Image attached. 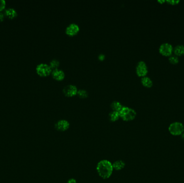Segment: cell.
I'll return each instance as SVG.
<instances>
[{
  "mask_svg": "<svg viewBox=\"0 0 184 183\" xmlns=\"http://www.w3.org/2000/svg\"><path fill=\"white\" fill-rule=\"evenodd\" d=\"M113 164L107 160L99 161L96 165V171L100 177L103 179L109 178L113 172Z\"/></svg>",
  "mask_w": 184,
  "mask_h": 183,
  "instance_id": "obj_1",
  "label": "cell"
},
{
  "mask_svg": "<svg viewBox=\"0 0 184 183\" xmlns=\"http://www.w3.org/2000/svg\"><path fill=\"white\" fill-rule=\"evenodd\" d=\"M119 113L120 118L126 121L133 120L137 116L135 109L126 106H123Z\"/></svg>",
  "mask_w": 184,
  "mask_h": 183,
  "instance_id": "obj_2",
  "label": "cell"
},
{
  "mask_svg": "<svg viewBox=\"0 0 184 183\" xmlns=\"http://www.w3.org/2000/svg\"><path fill=\"white\" fill-rule=\"evenodd\" d=\"M169 131L174 136H178L184 132V126L182 123L174 122L169 126Z\"/></svg>",
  "mask_w": 184,
  "mask_h": 183,
  "instance_id": "obj_3",
  "label": "cell"
},
{
  "mask_svg": "<svg viewBox=\"0 0 184 183\" xmlns=\"http://www.w3.org/2000/svg\"><path fill=\"white\" fill-rule=\"evenodd\" d=\"M36 70L39 76L45 77L51 74L52 69L48 64L45 63H40L36 66Z\"/></svg>",
  "mask_w": 184,
  "mask_h": 183,
  "instance_id": "obj_4",
  "label": "cell"
},
{
  "mask_svg": "<svg viewBox=\"0 0 184 183\" xmlns=\"http://www.w3.org/2000/svg\"><path fill=\"white\" fill-rule=\"evenodd\" d=\"M136 73L141 77L146 76L148 73V67L145 61L141 60L138 62L136 66Z\"/></svg>",
  "mask_w": 184,
  "mask_h": 183,
  "instance_id": "obj_5",
  "label": "cell"
},
{
  "mask_svg": "<svg viewBox=\"0 0 184 183\" xmlns=\"http://www.w3.org/2000/svg\"><path fill=\"white\" fill-rule=\"evenodd\" d=\"M174 47L169 43H164L160 45L159 47L160 53L164 56L169 57L172 55Z\"/></svg>",
  "mask_w": 184,
  "mask_h": 183,
  "instance_id": "obj_6",
  "label": "cell"
},
{
  "mask_svg": "<svg viewBox=\"0 0 184 183\" xmlns=\"http://www.w3.org/2000/svg\"><path fill=\"white\" fill-rule=\"evenodd\" d=\"M80 31V27L75 23H72L68 25L65 29V33L67 35L71 37L76 36Z\"/></svg>",
  "mask_w": 184,
  "mask_h": 183,
  "instance_id": "obj_7",
  "label": "cell"
},
{
  "mask_svg": "<svg viewBox=\"0 0 184 183\" xmlns=\"http://www.w3.org/2000/svg\"><path fill=\"white\" fill-rule=\"evenodd\" d=\"M78 88L74 84H68L65 86L63 89V93L67 97H73L77 94Z\"/></svg>",
  "mask_w": 184,
  "mask_h": 183,
  "instance_id": "obj_8",
  "label": "cell"
},
{
  "mask_svg": "<svg viewBox=\"0 0 184 183\" xmlns=\"http://www.w3.org/2000/svg\"><path fill=\"white\" fill-rule=\"evenodd\" d=\"M55 128L58 131L64 132L69 129L70 124L66 119H60L55 124Z\"/></svg>",
  "mask_w": 184,
  "mask_h": 183,
  "instance_id": "obj_9",
  "label": "cell"
},
{
  "mask_svg": "<svg viewBox=\"0 0 184 183\" xmlns=\"http://www.w3.org/2000/svg\"><path fill=\"white\" fill-rule=\"evenodd\" d=\"M52 76L54 80L57 81H62L64 79L65 77V73L62 69H58L52 70Z\"/></svg>",
  "mask_w": 184,
  "mask_h": 183,
  "instance_id": "obj_10",
  "label": "cell"
},
{
  "mask_svg": "<svg viewBox=\"0 0 184 183\" xmlns=\"http://www.w3.org/2000/svg\"><path fill=\"white\" fill-rule=\"evenodd\" d=\"M141 82L144 87L150 88L153 86V81L148 76H144L142 77Z\"/></svg>",
  "mask_w": 184,
  "mask_h": 183,
  "instance_id": "obj_11",
  "label": "cell"
},
{
  "mask_svg": "<svg viewBox=\"0 0 184 183\" xmlns=\"http://www.w3.org/2000/svg\"><path fill=\"white\" fill-rule=\"evenodd\" d=\"M112 164H113L114 170H115L116 171H120V170H122L126 167V163L122 160H118V161H115Z\"/></svg>",
  "mask_w": 184,
  "mask_h": 183,
  "instance_id": "obj_12",
  "label": "cell"
},
{
  "mask_svg": "<svg viewBox=\"0 0 184 183\" xmlns=\"http://www.w3.org/2000/svg\"><path fill=\"white\" fill-rule=\"evenodd\" d=\"M173 53L177 56H181L184 55V45H178L174 47Z\"/></svg>",
  "mask_w": 184,
  "mask_h": 183,
  "instance_id": "obj_13",
  "label": "cell"
},
{
  "mask_svg": "<svg viewBox=\"0 0 184 183\" xmlns=\"http://www.w3.org/2000/svg\"><path fill=\"white\" fill-rule=\"evenodd\" d=\"M6 16L10 18H13L17 16V13L15 9L13 8H7L5 12Z\"/></svg>",
  "mask_w": 184,
  "mask_h": 183,
  "instance_id": "obj_14",
  "label": "cell"
},
{
  "mask_svg": "<svg viewBox=\"0 0 184 183\" xmlns=\"http://www.w3.org/2000/svg\"><path fill=\"white\" fill-rule=\"evenodd\" d=\"M123 105H122L121 103L118 101H114L112 102L111 104L112 111H115L120 112Z\"/></svg>",
  "mask_w": 184,
  "mask_h": 183,
  "instance_id": "obj_15",
  "label": "cell"
},
{
  "mask_svg": "<svg viewBox=\"0 0 184 183\" xmlns=\"http://www.w3.org/2000/svg\"><path fill=\"white\" fill-rule=\"evenodd\" d=\"M109 118L110 120L113 122H115L118 120L120 118V113L119 112L115 111H111L109 113Z\"/></svg>",
  "mask_w": 184,
  "mask_h": 183,
  "instance_id": "obj_16",
  "label": "cell"
},
{
  "mask_svg": "<svg viewBox=\"0 0 184 183\" xmlns=\"http://www.w3.org/2000/svg\"><path fill=\"white\" fill-rule=\"evenodd\" d=\"M49 65H50V66L51 67V69H52V70L58 69L59 67V66H60V62L57 59H52L50 62Z\"/></svg>",
  "mask_w": 184,
  "mask_h": 183,
  "instance_id": "obj_17",
  "label": "cell"
},
{
  "mask_svg": "<svg viewBox=\"0 0 184 183\" xmlns=\"http://www.w3.org/2000/svg\"><path fill=\"white\" fill-rule=\"evenodd\" d=\"M77 95L80 98H87L88 96V92L86 89H78Z\"/></svg>",
  "mask_w": 184,
  "mask_h": 183,
  "instance_id": "obj_18",
  "label": "cell"
},
{
  "mask_svg": "<svg viewBox=\"0 0 184 183\" xmlns=\"http://www.w3.org/2000/svg\"><path fill=\"white\" fill-rule=\"evenodd\" d=\"M169 61L172 65H177L179 62V59L177 56L172 55L169 57Z\"/></svg>",
  "mask_w": 184,
  "mask_h": 183,
  "instance_id": "obj_19",
  "label": "cell"
},
{
  "mask_svg": "<svg viewBox=\"0 0 184 183\" xmlns=\"http://www.w3.org/2000/svg\"><path fill=\"white\" fill-rule=\"evenodd\" d=\"M166 2L169 5H178L180 2V1L179 0H167L166 1Z\"/></svg>",
  "mask_w": 184,
  "mask_h": 183,
  "instance_id": "obj_20",
  "label": "cell"
},
{
  "mask_svg": "<svg viewBox=\"0 0 184 183\" xmlns=\"http://www.w3.org/2000/svg\"><path fill=\"white\" fill-rule=\"evenodd\" d=\"M6 5V2L5 0H0V11H2Z\"/></svg>",
  "mask_w": 184,
  "mask_h": 183,
  "instance_id": "obj_21",
  "label": "cell"
},
{
  "mask_svg": "<svg viewBox=\"0 0 184 183\" xmlns=\"http://www.w3.org/2000/svg\"><path fill=\"white\" fill-rule=\"evenodd\" d=\"M106 58V56L103 53H100L98 55V59L100 61H103Z\"/></svg>",
  "mask_w": 184,
  "mask_h": 183,
  "instance_id": "obj_22",
  "label": "cell"
},
{
  "mask_svg": "<svg viewBox=\"0 0 184 183\" xmlns=\"http://www.w3.org/2000/svg\"><path fill=\"white\" fill-rule=\"evenodd\" d=\"M6 14L2 11H0V21H2L6 17Z\"/></svg>",
  "mask_w": 184,
  "mask_h": 183,
  "instance_id": "obj_23",
  "label": "cell"
},
{
  "mask_svg": "<svg viewBox=\"0 0 184 183\" xmlns=\"http://www.w3.org/2000/svg\"><path fill=\"white\" fill-rule=\"evenodd\" d=\"M66 183H77V181L75 179L70 178L68 180Z\"/></svg>",
  "mask_w": 184,
  "mask_h": 183,
  "instance_id": "obj_24",
  "label": "cell"
},
{
  "mask_svg": "<svg viewBox=\"0 0 184 183\" xmlns=\"http://www.w3.org/2000/svg\"><path fill=\"white\" fill-rule=\"evenodd\" d=\"M158 2L159 3H160V4L162 5V4H163V3H164L166 2V1H165V0H164V1H163V0H162V1L159 0V1H158Z\"/></svg>",
  "mask_w": 184,
  "mask_h": 183,
  "instance_id": "obj_25",
  "label": "cell"
},
{
  "mask_svg": "<svg viewBox=\"0 0 184 183\" xmlns=\"http://www.w3.org/2000/svg\"><path fill=\"white\" fill-rule=\"evenodd\" d=\"M180 135H181V138H182V139L184 141V132Z\"/></svg>",
  "mask_w": 184,
  "mask_h": 183,
  "instance_id": "obj_26",
  "label": "cell"
}]
</instances>
